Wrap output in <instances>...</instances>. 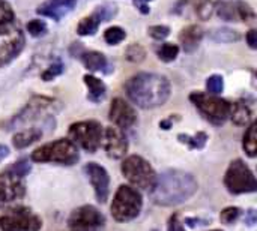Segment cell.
I'll return each instance as SVG.
<instances>
[{
  "mask_svg": "<svg viewBox=\"0 0 257 231\" xmlns=\"http://www.w3.org/2000/svg\"><path fill=\"white\" fill-rule=\"evenodd\" d=\"M199 183L191 173L181 170H169L157 176L155 185L151 189V197L155 204L170 207L190 200L197 192Z\"/></svg>",
  "mask_w": 257,
  "mask_h": 231,
  "instance_id": "1",
  "label": "cell"
},
{
  "mask_svg": "<svg viewBox=\"0 0 257 231\" xmlns=\"http://www.w3.org/2000/svg\"><path fill=\"white\" fill-rule=\"evenodd\" d=\"M125 92L133 104L143 110H152L164 105L170 98V81L160 74L140 72L126 81Z\"/></svg>",
  "mask_w": 257,
  "mask_h": 231,
  "instance_id": "2",
  "label": "cell"
},
{
  "mask_svg": "<svg viewBox=\"0 0 257 231\" xmlns=\"http://www.w3.org/2000/svg\"><path fill=\"white\" fill-rule=\"evenodd\" d=\"M78 149L71 140H56L47 143L32 153L35 162H54L60 165H74L78 161Z\"/></svg>",
  "mask_w": 257,
  "mask_h": 231,
  "instance_id": "3",
  "label": "cell"
},
{
  "mask_svg": "<svg viewBox=\"0 0 257 231\" xmlns=\"http://www.w3.org/2000/svg\"><path fill=\"white\" fill-rule=\"evenodd\" d=\"M143 206L142 194L128 185L119 186L111 203V215L119 222H128L140 215Z\"/></svg>",
  "mask_w": 257,
  "mask_h": 231,
  "instance_id": "4",
  "label": "cell"
},
{
  "mask_svg": "<svg viewBox=\"0 0 257 231\" xmlns=\"http://www.w3.org/2000/svg\"><path fill=\"white\" fill-rule=\"evenodd\" d=\"M190 101L205 116V119L214 125H223L230 116V104L215 95L194 92L190 95Z\"/></svg>",
  "mask_w": 257,
  "mask_h": 231,
  "instance_id": "5",
  "label": "cell"
},
{
  "mask_svg": "<svg viewBox=\"0 0 257 231\" xmlns=\"http://www.w3.org/2000/svg\"><path fill=\"white\" fill-rule=\"evenodd\" d=\"M122 173L134 186L145 189V191H151L157 180L155 170L151 167V164L145 158H142L139 155L128 156L123 161Z\"/></svg>",
  "mask_w": 257,
  "mask_h": 231,
  "instance_id": "6",
  "label": "cell"
},
{
  "mask_svg": "<svg viewBox=\"0 0 257 231\" xmlns=\"http://www.w3.org/2000/svg\"><path fill=\"white\" fill-rule=\"evenodd\" d=\"M226 188L232 194H248L257 189V182L253 171L242 159H235L230 162L226 177H224Z\"/></svg>",
  "mask_w": 257,
  "mask_h": 231,
  "instance_id": "7",
  "label": "cell"
},
{
  "mask_svg": "<svg viewBox=\"0 0 257 231\" xmlns=\"http://www.w3.org/2000/svg\"><path fill=\"white\" fill-rule=\"evenodd\" d=\"M24 33L15 20L0 24V66L12 62L24 48Z\"/></svg>",
  "mask_w": 257,
  "mask_h": 231,
  "instance_id": "8",
  "label": "cell"
},
{
  "mask_svg": "<svg viewBox=\"0 0 257 231\" xmlns=\"http://www.w3.org/2000/svg\"><path fill=\"white\" fill-rule=\"evenodd\" d=\"M69 138L71 141L89 153H95L101 146L102 140V126L95 120H84L71 125L69 128Z\"/></svg>",
  "mask_w": 257,
  "mask_h": 231,
  "instance_id": "9",
  "label": "cell"
},
{
  "mask_svg": "<svg viewBox=\"0 0 257 231\" xmlns=\"http://www.w3.org/2000/svg\"><path fill=\"white\" fill-rule=\"evenodd\" d=\"M104 215L90 204L75 209L68 221L71 231H101L104 228Z\"/></svg>",
  "mask_w": 257,
  "mask_h": 231,
  "instance_id": "10",
  "label": "cell"
},
{
  "mask_svg": "<svg viewBox=\"0 0 257 231\" xmlns=\"http://www.w3.org/2000/svg\"><path fill=\"white\" fill-rule=\"evenodd\" d=\"M42 227L41 219L27 209L9 210L0 216L2 231H39Z\"/></svg>",
  "mask_w": 257,
  "mask_h": 231,
  "instance_id": "11",
  "label": "cell"
},
{
  "mask_svg": "<svg viewBox=\"0 0 257 231\" xmlns=\"http://www.w3.org/2000/svg\"><path fill=\"white\" fill-rule=\"evenodd\" d=\"M24 195V182L23 177L14 174L11 170H6L0 174V206H8Z\"/></svg>",
  "mask_w": 257,
  "mask_h": 231,
  "instance_id": "12",
  "label": "cell"
},
{
  "mask_svg": "<svg viewBox=\"0 0 257 231\" xmlns=\"http://www.w3.org/2000/svg\"><path fill=\"white\" fill-rule=\"evenodd\" d=\"M84 173L87 174L95 189L96 200L99 203H105L108 198V192H110V177H108L107 170L96 162H89L84 165Z\"/></svg>",
  "mask_w": 257,
  "mask_h": 231,
  "instance_id": "13",
  "label": "cell"
},
{
  "mask_svg": "<svg viewBox=\"0 0 257 231\" xmlns=\"http://www.w3.org/2000/svg\"><path fill=\"white\" fill-rule=\"evenodd\" d=\"M53 99L48 98H33L27 107L14 119L12 122V128L15 126H24L29 122H35V120H41L42 114L45 113V110H48L50 107H53Z\"/></svg>",
  "mask_w": 257,
  "mask_h": 231,
  "instance_id": "14",
  "label": "cell"
},
{
  "mask_svg": "<svg viewBox=\"0 0 257 231\" xmlns=\"http://www.w3.org/2000/svg\"><path fill=\"white\" fill-rule=\"evenodd\" d=\"M108 117L120 129L131 128L136 123V120H137V114H136L134 108L128 102H125L122 98L113 99Z\"/></svg>",
  "mask_w": 257,
  "mask_h": 231,
  "instance_id": "15",
  "label": "cell"
},
{
  "mask_svg": "<svg viewBox=\"0 0 257 231\" xmlns=\"http://www.w3.org/2000/svg\"><path fill=\"white\" fill-rule=\"evenodd\" d=\"M105 152L113 159H120L128 150V140L120 128H107L105 129Z\"/></svg>",
  "mask_w": 257,
  "mask_h": 231,
  "instance_id": "16",
  "label": "cell"
},
{
  "mask_svg": "<svg viewBox=\"0 0 257 231\" xmlns=\"http://www.w3.org/2000/svg\"><path fill=\"white\" fill-rule=\"evenodd\" d=\"M75 5L77 0H47L36 9V12L39 15L53 18L54 21H60L74 9Z\"/></svg>",
  "mask_w": 257,
  "mask_h": 231,
  "instance_id": "17",
  "label": "cell"
},
{
  "mask_svg": "<svg viewBox=\"0 0 257 231\" xmlns=\"http://www.w3.org/2000/svg\"><path fill=\"white\" fill-rule=\"evenodd\" d=\"M202 38H203V29L197 24H191V26L185 27L179 35V41L182 44V48L187 53L194 51L199 47Z\"/></svg>",
  "mask_w": 257,
  "mask_h": 231,
  "instance_id": "18",
  "label": "cell"
},
{
  "mask_svg": "<svg viewBox=\"0 0 257 231\" xmlns=\"http://www.w3.org/2000/svg\"><path fill=\"white\" fill-rule=\"evenodd\" d=\"M41 137H42V129L26 128V129H23L14 135L12 143L17 149H24V147H29L30 144L36 143L38 140H41Z\"/></svg>",
  "mask_w": 257,
  "mask_h": 231,
  "instance_id": "19",
  "label": "cell"
},
{
  "mask_svg": "<svg viewBox=\"0 0 257 231\" xmlns=\"http://www.w3.org/2000/svg\"><path fill=\"white\" fill-rule=\"evenodd\" d=\"M84 84L87 86V89H89V95H87V98L92 101V102H101L104 98H105V95H107V87H105V84L99 80V78H96V77H93V75H84Z\"/></svg>",
  "mask_w": 257,
  "mask_h": 231,
  "instance_id": "20",
  "label": "cell"
},
{
  "mask_svg": "<svg viewBox=\"0 0 257 231\" xmlns=\"http://www.w3.org/2000/svg\"><path fill=\"white\" fill-rule=\"evenodd\" d=\"M80 59L83 62V65L90 69V71H102L105 72L107 68V59L102 53L98 51H83L80 54Z\"/></svg>",
  "mask_w": 257,
  "mask_h": 231,
  "instance_id": "21",
  "label": "cell"
},
{
  "mask_svg": "<svg viewBox=\"0 0 257 231\" xmlns=\"http://www.w3.org/2000/svg\"><path fill=\"white\" fill-rule=\"evenodd\" d=\"M229 117H232L235 125L245 126L250 122V119H251V111H250V108L245 104L236 102V104L230 105V116Z\"/></svg>",
  "mask_w": 257,
  "mask_h": 231,
  "instance_id": "22",
  "label": "cell"
},
{
  "mask_svg": "<svg viewBox=\"0 0 257 231\" xmlns=\"http://www.w3.org/2000/svg\"><path fill=\"white\" fill-rule=\"evenodd\" d=\"M244 150L247 152L248 156L254 158L257 155V125L251 123L244 135V141H242Z\"/></svg>",
  "mask_w": 257,
  "mask_h": 231,
  "instance_id": "23",
  "label": "cell"
},
{
  "mask_svg": "<svg viewBox=\"0 0 257 231\" xmlns=\"http://www.w3.org/2000/svg\"><path fill=\"white\" fill-rule=\"evenodd\" d=\"M178 140L184 144H187L190 149H203L208 141V134L206 132H197L194 135H187V134H179Z\"/></svg>",
  "mask_w": 257,
  "mask_h": 231,
  "instance_id": "24",
  "label": "cell"
},
{
  "mask_svg": "<svg viewBox=\"0 0 257 231\" xmlns=\"http://www.w3.org/2000/svg\"><path fill=\"white\" fill-rule=\"evenodd\" d=\"M99 24H101V21L92 14L90 17H86V18H83V20L80 21V24H78V27H77V33H78L80 36H92V35L96 33Z\"/></svg>",
  "mask_w": 257,
  "mask_h": 231,
  "instance_id": "25",
  "label": "cell"
},
{
  "mask_svg": "<svg viewBox=\"0 0 257 231\" xmlns=\"http://www.w3.org/2000/svg\"><path fill=\"white\" fill-rule=\"evenodd\" d=\"M209 38L215 42H233L239 39V33L232 29H215L209 33Z\"/></svg>",
  "mask_w": 257,
  "mask_h": 231,
  "instance_id": "26",
  "label": "cell"
},
{
  "mask_svg": "<svg viewBox=\"0 0 257 231\" xmlns=\"http://www.w3.org/2000/svg\"><path fill=\"white\" fill-rule=\"evenodd\" d=\"M157 54H158L160 60L169 63V62H173V60L178 57V54H179V47H178L176 44L166 42V44H163V45L158 48Z\"/></svg>",
  "mask_w": 257,
  "mask_h": 231,
  "instance_id": "27",
  "label": "cell"
},
{
  "mask_svg": "<svg viewBox=\"0 0 257 231\" xmlns=\"http://www.w3.org/2000/svg\"><path fill=\"white\" fill-rule=\"evenodd\" d=\"M125 38H126V33H125V30H123L122 27H119V26H113V27L107 29L105 33H104V39H105V42L110 44V45H117V44L122 42Z\"/></svg>",
  "mask_w": 257,
  "mask_h": 231,
  "instance_id": "28",
  "label": "cell"
},
{
  "mask_svg": "<svg viewBox=\"0 0 257 231\" xmlns=\"http://www.w3.org/2000/svg\"><path fill=\"white\" fill-rule=\"evenodd\" d=\"M218 15L226 21H238V8L235 3H220L218 5Z\"/></svg>",
  "mask_w": 257,
  "mask_h": 231,
  "instance_id": "29",
  "label": "cell"
},
{
  "mask_svg": "<svg viewBox=\"0 0 257 231\" xmlns=\"http://www.w3.org/2000/svg\"><path fill=\"white\" fill-rule=\"evenodd\" d=\"M116 14H117V6L114 3H105L102 6H98L96 11L93 12V15L99 21H110Z\"/></svg>",
  "mask_w": 257,
  "mask_h": 231,
  "instance_id": "30",
  "label": "cell"
},
{
  "mask_svg": "<svg viewBox=\"0 0 257 231\" xmlns=\"http://www.w3.org/2000/svg\"><path fill=\"white\" fill-rule=\"evenodd\" d=\"M125 57L133 62V63H140L142 60H145L146 57V51L145 48L140 45V44H133L126 48V53H125Z\"/></svg>",
  "mask_w": 257,
  "mask_h": 231,
  "instance_id": "31",
  "label": "cell"
},
{
  "mask_svg": "<svg viewBox=\"0 0 257 231\" xmlns=\"http://www.w3.org/2000/svg\"><path fill=\"white\" fill-rule=\"evenodd\" d=\"M206 89L211 95H218L224 89V80L221 75H211L206 81Z\"/></svg>",
  "mask_w": 257,
  "mask_h": 231,
  "instance_id": "32",
  "label": "cell"
},
{
  "mask_svg": "<svg viewBox=\"0 0 257 231\" xmlns=\"http://www.w3.org/2000/svg\"><path fill=\"white\" fill-rule=\"evenodd\" d=\"M27 32L35 38L44 36L47 33V24L42 20H32L27 23Z\"/></svg>",
  "mask_w": 257,
  "mask_h": 231,
  "instance_id": "33",
  "label": "cell"
},
{
  "mask_svg": "<svg viewBox=\"0 0 257 231\" xmlns=\"http://www.w3.org/2000/svg\"><path fill=\"white\" fill-rule=\"evenodd\" d=\"M239 215H241V209H239V207H226V209L221 212L220 219H221V222H224V224H233V222L239 218Z\"/></svg>",
  "mask_w": 257,
  "mask_h": 231,
  "instance_id": "34",
  "label": "cell"
},
{
  "mask_svg": "<svg viewBox=\"0 0 257 231\" xmlns=\"http://www.w3.org/2000/svg\"><path fill=\"white\" fill-rule=\"evenodd\" d=\"M148 32H149V35H151L154 39H157V41H163V39H166V38L170 35V29H169L167 26H161V24H158V26H151V27L148 29Z\"/></svg>",
  "mask_w": 257,
  "mask_h": 231,
  "instance_id": "35",
  "label": "cell"
},
{
  "mask_svg": "<svg viewBox=\"0 0 257 231\" xmlns=\"http://www.w3.org/2000/svg\"><path fill=\"white\" fill-rule=\"evenodd\" d=\"M236 8H238V18L242 21H250L251 18H254V12L253 9L245 3V2H236Z\"/></svg>",
  "mask_w": 257,
  "mask_h": 231,
  "instance_id": "36",
  "label": "cell"
},
{
  "mask_svg": "<svg viewBox=\"0 0 257 231\" xmlns=\"http://www.w3.org/2000/svg\"><path fill=\"white\" fill-rule=\"evenodd\" d=\"M196 12H197V15H199L202 20H208V18L212 15V12H214V3L209 2V0H203V2L197 6Z\"/></svg>",
  "mask_w": 257,
  "mask_h": 231,
  "instance_id": "37",
  "label": "cell"
},
{
  "mask_svg": "<svg viewBox=\"0 0 257 231\" xmlns=\"http://www.w3.org/2000/svg\"><path fill=\"white\" fill-rule=\"evenodd\" d=\"M62 72H63V65H62V63L51 65L50 68H47V69L42 72V80H44V81H51L53 78H56V77L60 75Z\"/></svg>",
  "mask_w": 257,
  "mask_h": 231,
  "instance_id": "38",
  "label": "cell"
},
{
  "mask_svg": "<svg viewBox=\"0 0 257 231\" xmlns=\"http://www.w3.org/2000/svg\"><path fill=\"white\" fill-rule=\"evenodd\" d=\"M12 20H14V11L5 0H0V24H5Z\"/></svg>",
  "mask_w": 257,
  "mask_h": 231,
  "instance_id": "39",
  "label": "cell"
},
{
  "mask_svg": "<svg viewBox=\"0 0 257 231\" xmlns=\"http://www.w3.org/2000/svg\"><path fill=\"white\" fill-rule=\"evenodd\" d=\"M14 174L20 176V177H24L29 171H30V164L27 161H20V162H15L11 168H9Z\"/></svg>",
  "mask_w": 257,
  "mask_h": 231,
  "instance_id": "40",
  "label": "cell"
},
{
  "mask_svg": "<svg viewBox=\"0 0 257 231\" xmlns=\"http://www.w3.org/2000/svg\"><path fill=\"white\" fill-rule=\"evenodd\" d=\"M169 231H185V228L182 227V224L179 222V216L173 215L169 221Z\"/></svg>",
  "mask_w": 257,
  "mask_h": 231,
  "instance_id": "41",
  "label": "cell"
},
{
  "mask_svg": "<svg viewBox=\"0 0 257 231\" xmlns=\"http://www.w3.org/2000/svg\"><path fill=\"white\" fill-rule=\"evenodd\" d=\"M245 39H247V42H248V45L254 50L257 48V32L254 29H251L248 33H247V36H245Z\"/></svg>",
  "mask_w": 257,
  "mask_h": 231,
  "instance_id": "42",
  "label": "cell"
},
{
  "mask_svg": "<svg viewBox=\"0 0 257 231\" xmlns=\"http://www.w3.org/2000/svg\"><path fill=\"white\" fill-rule=\"evenodd\" d=\"M148 2H151V0H134V5L139 8V11L142 12V14H149V6H148Z\"/></svg>",
  "mask_w": 257,
  "mask_h": 231,
  "instance_id": "43",
  "label": "cell"
},
{
  "mask_svg": "<svg viewBox=\"0 0 257 231\" xmlns=\"http://www.w3.org/2000/svg\"><path fill=\"white\" fill-rule=\"evenodd\" d=\"M247 224L248 225H254L256 224V212L254 210H248V213H247Z\"/></svg>",
  "mask_w": 257,
  "mask_h": 231,
  "instance_id": "44",
  "label": "cell"
},
{
  "mask_svg": "<svg viewBox=\"0 0 257 231\" xmlns=\"http://www.w3.org/2000/svg\"><path fill=\"white\" fill-rule=\"evenodd\" d=\"M185 222L190 225V227H196V225H200L199 222H206V221H202V219H196V218H187Z\"/></svg>",
  "mask_w": 257,
  "mask_h": 231,
  "instance_id": "45",
  "label": "cell"
},
{
  "mask_svg": "<svg viewBox=\"0 0 257 231\" xmlns=\"http://www.w3.org/2000/svg\"><path fill=\"white\" fill-rule=\"evenodd\" d=\"M9 155V149L6 147V146H3V144H0V162L6 158Z\"/></svg>",
  "mask_w": 257,
  "mask_h": 231,
  "instance_id": "46",
  "label": "cell"
},
{
  "mask_svg": "<svg viewBox=\"0 0 257 231\" xmlns=\"http://www.w3.org/2000/svg\"><path fill=\"white\" fill-rule=\"evenodd\" d=\"M212 231H221V230H212Z\"/></svg>",
  "mask_w": 257,
  "mask_h": 231,
  "instance_id": "47",
  "label": "cell"
},
{
  "mask_svg": "<svg viewBox=\"0 0 257 231\" xmlns=\"http://www.w3.org/2000/svg\"><path fill=\"white\" fill-rule=\"evenodd\" d=\"M152 231H158V230H152Z\"/></svg>",
  "mask_w": 257,
  "mask_h": 231,
  "instance_id": "48",
  "label": "cell"
}]
</instances>
